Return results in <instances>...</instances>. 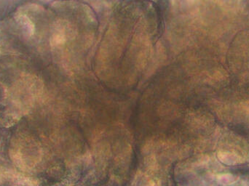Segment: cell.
Here are the masks:
<instances>
[{"label":"cell","mask_w":249,"mask_h":186,"mask_svg":"<svg viewBox=\"0 0 249 186\" xmlns=\"http://www.w3.org/2000/svg\"><path fill=\"white\" fill-rule=\"evenodd\" d=\"M238 181V178L232 174H222L217 177V181L222 186H231Z\"/></svg>","instance_id":"3957f363"},{"label":"cell","mask_w":249,"mask_h":186,"mask_svg":"<svg viewBox=\"0 0 249 186\" xmlns=\"http://www.w3.org/2000/svg\"><path fill=\"white\" fill-rule=\"evenodd\" d=\"M0 186H39L32 178L0 167Z\"/></svg>","instance_id":"6da1fadb"},{"label":"cell","mask_w":249,"mask_h":186,"mask_svg":"<svg viewBox=\"0 0 249 186\" xmlns=\"http://www.w3.org/2000/svg\"><path fill=\"white\" fill-rule=\"evenodd\" d=\"M218 158L222 163L228 165H234L241 162V158L238 155L228 152H221L218 153Z\"/></svg>","instance_id":"7a4b0ae2"}]
</instances>
